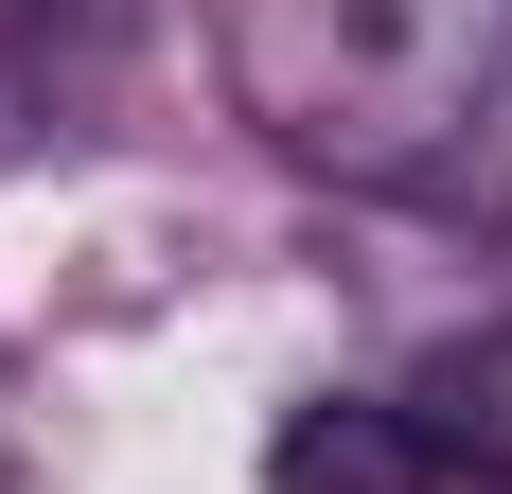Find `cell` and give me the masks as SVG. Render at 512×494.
<instances>
[{"label":"cell","mask_w":512,"mask_h":494,"mask_svg":"<svg viewBox=\"0 0 512 494\" xmlns=\"http://www.w3.org/2000/svg\"><path fill=\"white\" fill-rule=\"evenodd\" d=\"M512 53V0H230V89L318 177H442Z\"/></svg>","instance_id":"cell-1"},{"label":"cell","mask_w":512,"mask_h":494,"mask_svg":"<svg viewBox=\"0 0 512 494\" xmlns=\"http://www.w3.org/2000/svg\"><path fill=\"white\" fill-rule=\"evenodd\" d=\"M407 442H424V477H460V494H512V318H477V336H442L407 371Z\"/></svg>","instance_id":"cell-2"},{"label":"cell","mask_w":512,"mask_h":494,"mask_svg":"<svg viewBox=\"0 0 512 494\" xmlns=\"http://www.w3.org/2000/svg\"><path fill=\"white\" fill-rule=\"evenodd\" d=\"M265 494H442V477H424L407 406H301L265 442Z\"/></svg>","instance_id":"cell-3"},{"label":"cell","mask_w":512,"mask_h":494,"mask_svg":"<svg viewBox=\"0 0 512 494\" xmlns=\"http://www.w3.org/2000/svg\"><path fill=\"white\" fill-rule=\"evenodd\" d=\"M442 195H477L512 230V53H495V89H477V124H460V159H442Z\"/></svg>","instance_id":"cell-4"}]
</instances>
